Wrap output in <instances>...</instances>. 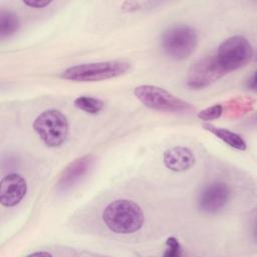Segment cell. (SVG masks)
<instances>
[{"label": "cell", "mask_w": 257, "mask_h": 257, "mask_svg": "<svg viewBox=\"0 0 257 257\" xmlns=\"http://www.w3.org/2000/svg\"><path fill=\"white\" fill-rule=\"evenodd\" d=\"M144 212L139 204L132 200L119 199L110 202L102 213L105 226L116 234H132L144 225Z\"/></svg>", "instance_id": "6da1fadb"}, {"label": "cell", "mask_w": 257, "mask_h": 257, "mask_svg": "<svg viewBox=\"0 0 257 257\" xmlns=\"http://www.w3.org/2000/svg\"><path fill=\"white\" fill-rule=\"evenodd\" d=\"M131 64L122 60H109L70 66L62 71L61 77L76 82H93L114 78L126 73Z\"/></svg>", "instance_id": "7a4b0ae2"}, {"label": "cell", "mask_w": 257, "mask_h": 257, "mask_svg": "<svg viewBox=\"0 0 257 257\" xmlns=\"http://www.w3.org/2000/svg\"><path fill=\"white\" fill-rule=\"evenodd\" d=\"M197 45V31L190 25H174L162 34V49L168 57L174 60H184L190 57Z\"/></svg>", "instance_id": "3957f363"}, {"label": "cell", "mask_w": 257, "mask_h": 257, "mask_svg": "<svg viewBox=\"0 0 257 257\" xmlns=\"http://www.w3.org/2000/svg\"><path fill=\"white\" fill-rule=\"evenodd\" d=\"M135 96L147 107L166 112L187 113L194 110V106L156 85H140L134 90Z\"/></svg>", "instance_id": "277c9868"}, {"label": "cell", "mask_w": 257, "mask_h": 257, "mask_svg": "<svg viewBox=\"0 0 257 257\" xmlns=\"http://www.w3.org/2000/svg\"><path fill=\"white\" fill-rule=\"evenodd\" d=\"M33 128L44 145L49 148H57L67 138L68 121L60 110L48 109L35 118Z\"/></svg>", "instance_id": "5b68a950"}, {"label": "cell", "mask_w": 257, "mask_h": 257, "mask_svg": "<svg viewBox=\"0 0 257 257\" xmlns=\"http://www.w3.org/2000/svg\"><path fill=\"white\" fill-rule=\"evenodd\" d=\"M253 48L247 38L235 35L224 40L217 51L216 57L226 72L239 69L250 62Z\"/></svg>", "instance_id": "8992f818"}, {"label": "cell", "mask_w": 257, "mask_h": 257, "mask_svg": "<svg viewBox=\"0 0 257 257\" xmlns=\"http://www.w3.org/2000/svg\"><path fill=\"white\" fill-rule=\"evenodd\" d=\"M226 73L219 63L216 54L204 56L190 66L187 84L192 89H202L216 82Z\"/></svg>", "instance_id": "52a82bcc"}, {"label": "cell", "mask_w": 257, "mask_h": 257, "mask_svg": "<svg viewBox=\"0 0 257 257\" xmlns=\"http://www.w3.org/2000/svg\"><path fill=\"white\" fill-rule=\"evenodd\" d=\"M231 198V189L224 182H213L207 185L200 193L198 206L201 211L215 214L221 211Z\"/></svg>", "instance_id": "ba28073f"}, {"label": "cell", "mask_w": 257, "mask_h": 257, "mask_svg": "<svg viewBox=\"0 0 257 257\" xmlns=\"http://www.w3.org/2000/svg\"><path fill=\"white\" fill-rule=\"evenodd\" d=\"M27 192L26 180L19 174H9L0 182V203L3 207L18 205Z\"/></svg>", "instance_id": "9c48e42d"}, {"label": "cell", "mask_w": 257, "mask_h": 257, "mask_svg": "<svg viewBox=\"0 0 257 257\" xmlns=\"http://www.w3.org/2000/svg\"><path fill=\"white\" fill-rule=\"evenodd\" d=\"M94 161L95 159L92 155H85L72 161L63 170L57 183V188L61 191H65L73 187L83 176L88 173V171L92 168Z\"/></svg>", "instance_id": "30bf717a"}, {"label": "cell", "mask_w": 257, "mask_h": 257, "mask_svg": "<svg viewBox=\"0 0 257 257\" xmlns=\"http://www.w3.org/2000/svg\"><path fill=\"white\" fill-rule=\"evenodd\" d=\"M163 162L173 172H184L191 169L196 162L193 152L186 147H174L165 151Z\"/></svg>", "instance_id": "8fae6325"}, {"label": "cell", "mask_w": 257, "mask_h": 257, "mask_svg": "<svg viewBox=\"0 0 257 257\" xmlns=\"http://www.w3.org/2000/svg\"><path fill=\"white\" fill-rule=\"evenodd\" d=\"M205 130L209 131L210 133H212L213 135H215L218 139H220L221 141H223L224 143H226L228 146L239 150V151H245L246 150V143L245 141L241 138V136H239L236 133H233L229 130L226 128H222V127H217L214 126L212 124L206 123L203 125Z\"/></svg>", "instance_id": "7c38bea8"}, {"label": "cell", "mask_w": 257, "mask_h": 257, "mask_svg": "<svg viewBox=\"0 0 257 257\" xmlns=\"http://www.w3.org/2000/svg\"><path fill=\"white\" fill-rule=\"evenodd\" d=\"M19 27V20L15 13L9 10L0 12V36L1 38L9 37L14 34Z\"/></svg>", "instance_id": "4fadbf2b"}, {"label": "cell", "mask_w": 257, "mask_h": 257, "mask_svg": "<svg viewBox=\"0 0 257 257\" xmlns=\"http://www.w3.org/2000/svg\"><path fill=\"white\" fill-rule=\"evenodd\" d=\"M74 105L80 110H83L90 114H95L103 108L104 103L98 98L81 95L74 99Z\"/></svg>", "instance_id": "5bb4252c"}, {"label": "cell", "mask_w": 257, "mask_h": 257, "mask_svg": "<svg viewBox=\"0 0 257 257\" xmlns=\"http://www.w3.org/2000/svg\"><path fill=\"white\" fill-rule=\"evenodd\" d=\"M223 112V106L221 104H214L198 112V117L202 120H213L221 116Z\"/></svg>", "instance_id": "9a60e30c"}, {"label": "cell", "mask_w": 257, "mask_h": 257, "mask_svg": "<svg viewBox=\"0 0 257 257\" xmlns=\"http://www.w3.org/2000/svg\"><path fill=\"white\" fill-rule=\"evenodd\" d=\"M167 249L164 253V256L167 257H176L181 255V245L175 237H169L166 241Z\"/></svg>", "instance_id": "2e32d148"}, {"label": "cell", "mask_w": 257, "mask_h": 257, "mask_svg": "<svg viewBox=\"0 0 257 257\" xmlns=\"http://www.w3.org/2000/svg\"><path fill=\"white\" fill-rule=\"evenodd\" d=\"M23 3L29 7L33 8H44L48 5H50L51 1H44V0H25Z\"/></svg>", "instance_id": "e0dca14e"}, {"label": "cell", "mask_w": 257, "mask_h": 257, "mask_svg": "<svg viewBox=\"0 0 257 257\" xmlns=\"http://www.w3.org/2000/svg\"><path fill=\"white\" fill-rule=\"evenodd\" d=\"M52 254L48 253V252H34L29 254V256H51Z\"/></svg>", "instance_id": "ac0fdd59"}]
</instances>
